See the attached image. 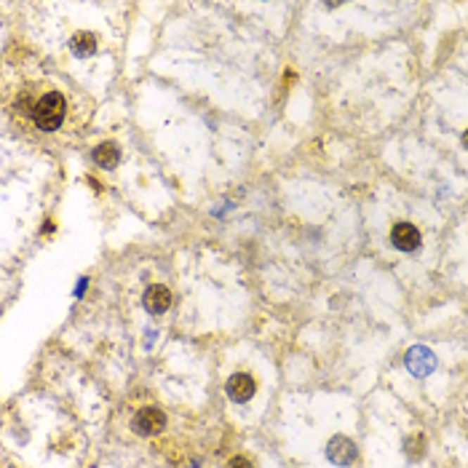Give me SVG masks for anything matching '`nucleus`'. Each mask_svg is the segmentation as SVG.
I'll use <instances>...</instances> for the list:
<instances>
[{
  "label": "nucleus",
  "mask_w": 468,
  "mask_h": 468,
  "mask_svg": "<svg viewBox=\"0 0 468 468\" xmlns=\"http://www.w3.org/2000/svg\"><path fill=\"white\" fill-rule=\"evenodd\" d=\"M65 115H67V102L59 91L43 94L38 99V105H35V110H32V118H35V123H38L43 132L59 129Z\"/></svg>",
  "instance_id": "nucleus-1"
},
{
  "label": "nucleus",
  "mask_w": 468,
  "mask_h": 468,
  "mask_svg": "<svg viewBox=\"0 0 468 468\" xmlns=\"http://www.w3.org/2000/svg\"><path fill=\"white\" fill-rule=\"evenodd\" d=\"M163 426H166V415L160 412V410H156V407L139 410L132 420V428L139 436H156V434L163 431Z\"/></svg>",
  "instance_id": "nucleus-2"
},
{
  "label": "nucleus",
  "mask_w": 468,
  "mask_h": 468,
  "mask_svg": "<svg viewBox=\"0 0 468 468\" xmlns=\"http://www.w3.org/2000/svg\"><path fill=\"white\" fill-rule=\"evenodd\" d=\"M404 364H407V369H410L412 374L426 377V374H431L434 369H436V356H434V350H428L426 346H415L407 350Z\"/></svg>",
  "instance_id": "nucleus-3"
},
{
  "label": "nucleus",
  "mask_w": 468,
  "mask_h": 468,
  "mask_svg": "<svg viewBox=\"0 0 468 468\" xmlns=\"http://www.w3.org/2000/svg\"><path fill=\"white\" fill-rule=\"evenodd\" d=\"M356 444L348 439V436H332L327 444V457L332 460L334 466H350L356 460Z\"/></svg>",
  "instance_id": "nucleus-4"
},
{
  "label": "nucleus",
  "mask_w": 468,
  "mask_h": 468,
  "mask_svg": "<svg viewBox=\"0 0 468 468\" xmlns=\"http://www.w3.org/2000/svg\"><path fill=\"white\" fill-rule=\"evenodd\" d=\"M254 391H257V380H254L252 374L239 372L227 380V396H230L233 401H239V404L252 399Z\"/></svg>",
  "instance_id": "nucleus-5"
},
{
  "label": "nucleus",
  "mask_w": 468,
  "mask_h": 468,
  "mask_svg": "<svg viewBox=\"0 0 468 468\" xmlns=\"http://www.w3.org/2000/svg\"><path fill=\"white\" fill-rule=\"evenodd\" d=\"M391 241L401 252H415L420 246V230L415 225H410V222H399V225H393V230H391Z\"/></svg>",
  "instance_id": "nucleus-6"
},
{
  "label": "nucleus",
  "mask_w": 468,
  "mask_h": 468,
  "mask_svg": "<svg viewBox=\"0 0 468 468\" xmlns=\"http://www.w3.org/2000/svg\"><path fill=\"white\" fill-rule=\"evenodd\" d=\"M145 308L153 313V316H160V313H166L169 305H172V292L163 286V284H153V286H147L145 289Z\"/></svg>",
  "instance_id": "nucleus-7"
},
{
  "label": "nucleus",
  "mask_w": 468,
  "mask_h": 468,
  "mask_svg": "<svg viewBox=\"0 0 468 468\" xmlns=\"http://www.w3.org/2000/svg\"><path fill=\"white\" fill-rule=\"evenodd\" d=\"M118 160H120V153L113 142H102V145L94 147V163H96L99 169H115Z\"/></svg>",
  "instance_id": "nucleus-8"
},
{
  "label": "nucleus",
  "mask_w": 468,
  "mask_h": 468,
  "mask_svg": "<svg viewBox=\"0 0 468 468\" xmlns=\"http://www.w3.org/2000/svg\"><path fill=\"white\" fill-rule=\"evenodd\" d=\"M70 46H72L75 56H91L96 51V38L91 32H75L72 40H70Z\"/></svg>",
  "instance_id": "nucleus-9"
},
{
  "label": "nucleus",
  "mask_w": 468,
  "mask_h": 468,
  "mask_svg": "<svg viewBox=\"0 0 468 468\" xmlns=\"http://www.w3.org/2000/svg\"><path fill=\"white\" fill-rule=\"evenodd\" d=\"M404 453H407L410 460H420L423 453H426V436H423V434L407 436V441H404Z\"/></svg>",
  "instance_id": "nucleus-10"
},
{
  "label": "nucleus",
  "mask_w": 468,
  "mask_h": 468,
  "mask_svg": "<svg viewBox=\"0 0 468 468\" xmlns=\"http://www.w3.org/2000/svg\"><path fill=\"white\" fill-rule=\"evenodd\" d=\"M227 468H254V463L249 457H244V455H236V457L227 460Z\"/></svg>",
  "instance_id": "nucleus-11"
},
{
  "label": "nucleus",
  "mask_w": 468,
  "mask_h": 468,
  "mask_svg": "<svg viewBox=\"0 0 468 468\" xmlns=\"http://www.w3.org/2000/svg\"><path fill=\"white\" fill-rule=\"evenodd\" d=\"M463 147H466V150H468V132L463 134Z\"/></svg>",
  "instance_id": "nucleus-12"
}]
</instances>
